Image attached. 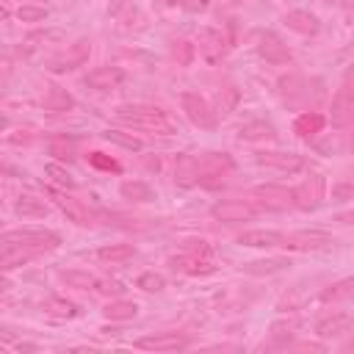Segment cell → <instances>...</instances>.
I'll use <instances>...</instances> for the list:
<instances>
[{"label": "cell", "instance_id": "36", "mask_svg": "<svg viewBox=\"0 0 354 354\" xmlns=\"http://www.w3.org/2000/svg\"><path fill=\"white\" fill-rule=\"evenodd\" d=\"M50 155L56 160H75V138H56L50 141Z\"/></svg>", "mask_w": 354, "mask_h": 354}, {"label": "cell", "instance_id": "3", "mask_svg": "<svg viewBox=\"0 0 354 354\" xmlns=\"http://www.w3.org/2000/svg\"><path fill=\"white\" fill-rule=\"evenodd\" d=\"M89 56H92V42H89V39H78V42L70 45L67 50H61V53H56L53 59H48L45 70L53 72V75H64V72H72V70L83 67V64L89 61Z\"/></svg>", "mask_w": 354, "mask_h": 354}, {"label": "cell", "instance_id": "21", "mask_svg": "<svg viewBox=\"0 0 354 354\" xmlns=\"http://www.w3.org/2000/svg\"><path fill=\"white\" fill-rule=\"evenodd\" d=\"M282 23H285L291 31L302 34V37H315V34H318V28H321L318 17H315L313 12H304V9H293V12H288Z\"/></svg>", "mask_w": 354, "mask_h": 354}, {"label": "cell", "instance_id": "40", "mask_svg": "<svg viewBox=\"0 0 354 354\" xmlns=\"http://www.w3.org/2000/svg\"><path fill=\"white\" fill-rule=\"evenodd\" d=\"M288 266V260L277 258V260H258V263H247V271L249 274H274V271H282Z\"/></svg>", "mask_w": 354, "mask_h": 354}, {"label": "cell", "instance_id": "10", "mask_svg": "<svg viewBox=\"0 0 354 354\" xmlns=\"http://www.w3.org/2000/svg\"><path fill=\"white\" fill-rule=\"evenodd\" d=\"M329 244H332V236L321 233V230H299V233L282 236V247L291 252H315V249H324Z\"/></svg>", "mask_w": 354, "mask_h": 354}, {"label": "cell", "instance_id": "4", "mask_svg": "<svg viewBox=\"0 0 354 354\" xmlns=\"http://www.w3.org/2000/svg\"><path fill=\"white\" fill-rule=\"evenodd\" d=\"M324 194H326V183H324V177L313 171L310 177H304V180L291 191V200H293V208H299V211L310 214V211H315V208L321 205Z\"/></svg>", "mask_w": 354, "mask_h": 354}, {"label": "cell", "instance_id": "44", "mask_svg": "<svg viewBox=\"0 0 354 354\" xmlns=\"http://www.w3.org/2000/svg\"><path fill=\"white\" fill-rule=\"evenodd\" d=\"M0 177H20V171H17L14 166H9V163L0 160Z\"/></svg>", "mask_w": 354, "mask_h": 354}, {"label": "cell", "instance_id": "38", "mask_svg": "<svg viewBox=\"0 0 354 354\" xmlns=\"http://www.w3.org/2000/svg\"><path fill=\"white\" fill-rule=\"evenodd\" d=\"M136 288H141V291H147V293H158V291L166 288V280H163L160 274H155V271H144V274H138Z\"/></svg>", "mask_w": 354, "mask_h": 354}, {"label": "cell", "instance_id": "22", "mask_svg": "<svg viewBox=\"0 0 354 354\" xmlns=\"http://www.w3.org/2000/svg\"><path fill=\"white\" fill-rule=\"evenodd\" d=\"M280 92H282V97H285V103H288V105H302V103H307V100H310L307 81H304V78H299V75H288V78H282V81H280Z\"/></svg>", "mask_w": 354, "mask_h": 354}, {"label": "cell", "instance_id": "18", "mask_svg": "<svg viewBox=\"0 0 354 354\" xmlns=\"http://www.w3.org/2000/svg\"><path fill=\"white\" fill-rule=\"evenodd\" d=\"M169 263H171V269H174V271H180V274H191V277L214 274V263H211L208 258H202V255H194V252H189V255H177V258H171Z\"/></svg>", "mask_w": 354, "mask_h": 354}, {"label": "cell", "instance_id": "29", "mask_svg": "<svg viewBox=\"0 0 354 354\" xmlns=\"http://www.w3.org/2000/svg\"><path fill=\"white\" fill-rule=\"evenodd\" d=\"M136 255V247L133 244H105L97 249V258L103 263H125Z\"/></svg>", "mask_w": 354, "mask_h": 354}, {"label": "cell", "instance_id": "31", "mask_svg": "<svg viewBox=\"0 0 354 354\" xmlns=\"http://www.w3.org/2000/svg\"><path fill=\"white\" fill-rule=\"evenodd\" d=\"M45 310H48L50 315H56V318H78V315H81V307H78L75 302H70V299H61V296L48 299Z\"/></svg>", "mask_w": 354, "mask_h": 354}, {"label": "cell", "instance_id": "5", "mask_svg": "<svg viewBox=\"0 0 354 354\" xmlns=\"http://www.w3.org/2000/svg\"><path fill=\"white\" fill-rule=\"evenodd\" d=\"M180 105H183V111H186V116H189V122H191V125L205 127V130L216 127L219 114L214 111V105H211L200 92H186V94L180 97Z\"/></svg>", "mask_w": 354, "mask_h": 354}, {"label": "cell", "instance_id": "11", "mask_svg": "<svg viewBox=\"0 0 354 354\" xmlns=\"http://www.w3.org/2000/svg\"><path fill=\"white\" fill-rule=\"evenodd\" d=\"M354 114V97H351V72L343 75V83L332 100V125L335 127H348Z\"/></svg>", "mask_w": 354, "mask_h": 354}, {"label": "cell", "instance_id": "1", "mask_svg": "<svg viewBox=\"0 0 354 354\" xmlns=\"http://www.w3.org/2000/svg\"><path fill=\"white\" fill-rule=\"evenodd\" d=\"M116 116L122 122H127V125H133L138 130H149L155 136H171V133H177V122L166 111H160L155 105H119L116 108Z\"/></svg>", "mask_w": 354, "mask_h": 354}, {"label": "cell", "instance_id": "26", "mask_svg": "<svg viewBox=\"0 0 354 354\" xmlns=\"http://www.w3.org/2000/svg\"><path fill=\"white\" fill-rule=\"evenodd\" d=\"M238 138L241 141H274L277 138V127L271 122H247L241 130H238Z\"/></svg>", "mask_w": 354, "mask_h": 354}, {"label": "cell", "instance_id": "17", "mask_svg": "<svg viewBox=\"0 0 354 354\" xmlns=\"http://www.w3.org/2000/svg\"><path fill=\"white\" fill-rule=\"evenodd\" d=\"M233 166H236V160L227 152H205L200 158V183H205L208 177H222Z\"/></svg>", "mask_w": 354, "mask_h": 354}, {"label": "cell", "instance_id": "45", "mask_svg": "<svg viewBox=\"0 0 354 354\" xmlns=\"http://www.w3.org/2000/svg\"><path fill=\"white\" fill-rule=\"evenodd\" d=\"M12 288V280L9 277H3V271H0V293H6Z\"/></svg>", "mask_w": 354, "mask_h": 354}, {"label": "cell", "instance_id": "41", "mask_svg": "<svg viewBox=\"0 0 354 354\" xmlns=\"http://www.w3.org/2000/svg\"><path fill=\"white\" fill-rule=\"evenodd\" d=\"M194 53H197V48L191 42H186V39L174 42V59H177V64H180V67H189L191 59H194Z\"/></svg>", "mask_w": 354, "mask_h": 354}, {"label": "cell", "instance_id": "2", "mask_svg": "<svg viewBox=\"0 0 354 354\" xmlns=\"http://www.w3.org/2000/svg\"><path fill=\"white\" fill-rule=\"evenodd\" d=\"M0 244H20V247H31L39 255L50 252L61 244V236L53 230H37V227H25V230H12L0 236Z\"/></svg>", "mask_w": 354, "mask_h": 354}, {"label": "cell", "instance_id": "16", "mask_svg": "<svg viewBox=\"0 0 354 354\" xmlns=\"http://www.w3.org/2000/svg\"><path fill=\"white\" fill-rule=\"evenodd\" d=\"M174 183L183 186V189H191L200 183V158L197 155H177L174 160Z\"/></svg>", "mask_w": 354, "mask_h": 354}, {"label": "cell", "instance_id": "19", "mask_svg": "<svg viewBox=\"0 0 354 354\" xmlns=\"http://www.w3.org/2000/svg\"><path fill=\"white\" fill-rule=\"evenodd\" d=\"M238 244L249 247V249H277V247H282V233H277V230H247V233L238 236Z\"/></svg>", "mask_w": 354, "mask_h": 354}, {"label": "cell", "instance_id": "24", "mask_svg": "<svg viewBox=\"0 0 354 354\" xmlns=\"http://www.w3.org/2000/svg\"><path fill=\"white\" fill-rule=\"evenodd\" d=\"M42 105H45L48 114H67V111L75 108V97L67 89H61V86H50Z\"/></svg>", "mask_w": 354, "mask_h": 354}, {"label": "cell", "instance_id": "6", "mask_svg": "<svg viewBox=\"0 0 354 354\" xmlns=\"http://www.w3.org/2000/svg\"><path fill=\"white\" fill-rule=\"evenodd\" d=\"M191 346V337L183 332H152L136 340V348L141 351H183Z\"/></svg>", "mask_w": 354, "mask_h": 354}, {"label": "cell", "instance_id": "49", "mask_svg": "<svg viewBox=\"0 0 354 354\" xmlns=\"http://www.w3.org/2000/svg\"><path fill=\"white\" fill-rule=\"evenodd\" d=\"M0 59H6V53H3V50H0Z\"/></svg>", "mask_w": 354, "mask_h": 354}, {"label": "cell", "instance_id": "39", "mask_svg": "<svg viewBox=\"0 0 354 354\" xmlns=\"http://www.w3.org/2000/svg\"><path fill=\"white\" fill-rule=\"evenodd\" d=\"M89 163L94 166V169H100V171H114V174H119L122 171V166H119V160H114L111 155H105V152H89Z\"/></svg>", "mask_w": 354, "mask_h": 354}, {"label": "cell", "instance_id": "9", "mask_svg": "<svg viewBox=\"0 0 354 354\" xmlns=\"http://www.w3.org/2000/svg\"><path fill=\"white\" fill-rule=\"evenodd\" d=\"M194 48L200 50V56H202L208 64H219V61L227 56V39H225V34L216 31V28H202V31L197 34V45H194Z\"/></svg>", "mask_w": 354, "mask_h": 354}, {"label": "cell", "instance_id": "13", "mask_svg": "<svg viewBox=\"0 0 354 354\" xmlns=\"http://www.w3.org/2000/svg\"><path fill=\"white\" fill-rule=\"evenodd\" d=\"M122 81H125V72H122L119 67H100V70L89 72L83 83H86V89H92V92L105 94V92L119 89V86H122Z\"/></svg>", "mask_w": 354, "mask_h": 354}, {"label": "cell", "instance_id": "46", "mask_svg": "<svg viewBox=\"0 0 354 354\" xmlns=\"http://www.w3.org/2000/svg\"><path fill=\"white\" fill-rule=\"evenodd\" d=\"M9 17H12V12H9L3 3H0V20H9Z\"/></svg>", "mask_w": 354, "mask_h": 354}, {"label": "cell", "instance_id": "37", "mask_svg": "<svg viewBox=\"0 0 354 354\" xmlns=\"http://www.w3.org/2000/svg\"><path fill=\"white\" fill-rule=\"evenodd\" d=\"M48 17H50V12H48L45 6H31V3H25V6L17 9V20H20V23H45Z\"/></svg>", "mask_w": 354, "mask_h": 354}, {"label": "cell", "instance_id": "35", "mask_svg": "<svg viewBox=\"0 0 354 354\" xmlns=\"http://www.w3.org/2000/svg\"><path fill=\"white\" fill-rule=\"evenodd\" d=\"M354 282L351 280H340V282H335L332 288H326L324 293H321V302H346V299H351V288Z\"/></svg>", "mask_w": 354, "mask_h": 354}, {"label": "cell", "instance_id": "43", "mask_svg": "<svg viewBox=\"0 0 354 354\" xmlns=\"http://www.w3.org/2000/svg\"><path fill=\"white\" fill-rule=\"evenodd\" d=\"M183 6L191 9V12H200V9H208L211 0H183Z\"/></svg>", "mask_w": 354, "mask_h": 354}, {"label": "cell", "instance_id": "42", "mask_svg": "<svg viewBox=\"0 0 354 354\" xmlns=\"http://www.w3.org/2000/svg\"><path fill=\"white\" fill-rule=\"evenodd\" d=\"M351 183H340V186H332V200L335 202H348L351 200Z\"/></svg>", "mask_w": 354, "mask_h": 354}, {"label": "cell", "instance_id": "25", "mask_svg": "<svg viewBox=\"0 0 354 354\" xmlns=\"http://www.w3.org/2000/svg\"><path fill=\"white\" fill-rule=\"evenodd\" d=\"M348 326H351L348 313H332V315H326L315 324V335L318 337H337V335L348 332Z\"/></svg>", "mask_w": 354, "mask_h": 354}, {"label": "cell", "instance_id": "15", "mask_svg": "<svg viewBox=\"0 0 354 354\" xmlns=\"http://www.w3.org/2000/svg\"><path fill=\"white\" fill-rule=\"evenodd\" d=\"M50 197H53V202L67 214V219L70 222H75V225H83V227H89L92 222H94V214L81 202V200H75V197H67V194H61V191H53L50 189Z\"/></svg>", "mask_w": 354, "mask_h": 354}, {"label": "cell", "instance_id": "30", "mask_svg": "<svg viewBox=\"0 0 354 354\" xmlns=\"http://www.w3.org/2000/svg\"><path fill=\"white\" fill-rule=\"evenodd\" d=\"M119 194L130 202H149L152 200V189L144 183V180H125L119 186Z\"/></svg>", "mask_w": 354, "mask_h": 354}, {"label": "cell", "instance_id": "47", "mask_svg": "<svg viewBox=\"0 0 354 354\" xmlns=\"http://www.w3.org/2000/svg\"><path fill=\"white\" fill-rule=\"evenodd\" d=\"M6 127H9V119H6L3 114H0V130H6Z\"/></svg>", "mask_w": 354, "mask_h": 354}, {"label": "cell", "instance_id": "28", "mask_svg": "<svg viewBox=\"0 0 354 354\" xmlns=\"http://www.w3.org/2000/svg\"><path fill=\"white\" fill-rule=\"evenodd\" d=\"M103 315L108 321H133L138 315V304L136 302H127V299H114L103 307Z\"/></svg>", "mask_w": 354, "mask_h": 354}, {"label": "cell", "instance_id": "33", "mask_svg": "<svg viewBox=\"0 0 354 354\" xmlns=\"http://www.w3.org/2000/svg\"><path fill=\"white\" fill-rule=\"evenodd\" d=\"M61 280L70 285V288H78V291H89L97 285V277L89 274V271H81V269H70V271H61Z\"/></svg>", "mask_w": 354, "mask_h": 354}, {"label": "cell", "instance_id": "27", "mask_svg": "<svg viewBox=\"0 0 354 354\" xmlns=\"http://www.w3.org/2000/svg\"><path fill=\"white\" fill-rule=\"evenodd\" d=\"M14 214L23 216V219H42V216L50 214V208H48L45 200L31 197V194H23V197H17V202H14Z\"/></svg>", "mask_w": 354, "mask_h": 354}, {"label": "cell", "instance_id": "8", "mask_svg": "<svg viewBox=\"0 0 354 354\" xmlns=\"http://www.w3.org/2000/svg\"><path fill=\"white\" fill-rule=\"evenodd\" d=\"M258 53H260L263 61H269V64H274V67H288V64L293 61V53L288 50V45H285L274 31L260 34V39H258Z\"/></svg>", "mask_w": 354, "mask_h": 354}, {"label": "cell", "instance_id": "14", "mask_svg": "<svg viewBox=\"0 0 354 354\" xmlns=\"http://www.w3.org/2000/svg\"><path fill=\"white\" fill-rule=\"evenodd\" d=\"M255 197L260 200V205H263L266 211H277V214H282V211L293 208L291 191H288V189H282V186H274V183H269V186H258V189H255Z\"/></svg>", "mask_w": 354, "mask_h": 354}, {"label": "cell", "instance_id": "48", "mask_svg": "<svg viewBox=\"0 0 354 354\" xmlns=\"http://www.w3.org/2000/svg\"><path fill=\"white\" fill-rule=\"evenodd\" d=\"M340 3H343V6H346V9H348V6H351V0H340Z\"/></svg>", "mask_w": 354, "mask_h": 354}, {"label": "cell", "instance_id": "23", "mask_svg": "<svg viewBox=\"0 0 354 354\" xmlns=\"http://www.w3.org/2000/svg\"><path fill=\"white\" fill-rule=\"evenodd\" d=\"M324 125H326V116H324V114H318V111H304V114L296 116L293 133H296L299 138H315V136L324 130Z\"/></svg>", "mask_w": 354, "mask_h": 354}, {"label": "cell", "instance_id": "20", "mask_svg": "<svg viewBox=\"0 0 354 354\" xmlns=\"http://www.w3.org/2000/svg\"><path fill=\"white\" fill-rule=\"evenodd\" d=\"M39 252L31 249V247H20V244H6V249L0 252V271H12V269H20L25 266L28 260H34Z\"/></svg>", "mask_w": 354, "mask_h": 354}, {"label": "cell", "instance_id": "12", "mask_svg": "<svg viewBox=\"0 0 354 354\" xmlns=\"http://www.w3.org/2000/svg\"><path fill=\"white\" fill-rule=\"evenodd\" d=\"M255 160H258L260 166H266V169H277V171H288V174H293V171L304 169V158H302V155H296V152L260 149V152H255Z\"/></svg>", "mask_w": 354, "mask_h": 354}, {"label": "cell", "instance_id": "34", "mask_svg": "<svg viewBox=\"0 0 354 354\" xmlns=\"http://www.w3.org/2000/svg\"><path fill=\"white\" fill-rule=\"evenodd\" d=\"M45 174L50 177V180H53L59 189L72 191V189L78 186V183H75V177H72V174H70V171H67L61 163H48V166H45Z\"/></svg>", "mask_w": 354, "mask_h": 354}, {"label": "cell", "instance_id": "7", "mask_svg": "<svg viewBox=\"0 0 354 354\" xmlns=\"http://www.w3.org/2000/svg\"><path fill=\"white\" fill-rule=\"evenodd\" d=\"M211 216L219 219V222H227V225H236V222H252L258 216V208L252 202H244V200H219L214 208H211Z\"/></svg>", "mask_w": 354, "mask_h": 354}, {"label": "cell", "instance_id": "32", "mask_svg": "<svg viewBox=\"0 0 354 354\" xmlns=\"http://www.w3.org/2000/svg\"><path fill=\"white\" fill-rule=\"evenodd\" d=\"M103 138L111 141V144H116V147H125V149H130V152L144 149V141H141L138 136H133V133H125V130H105Z\"/></svg>", "mask_w": 354, "mask_h": 354}]
</instances>
